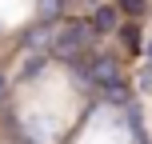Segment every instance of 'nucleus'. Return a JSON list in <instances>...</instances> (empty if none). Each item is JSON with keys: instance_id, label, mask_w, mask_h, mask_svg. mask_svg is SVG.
<instances>
[{"instance_id": "f257e3e1", "label": "nucleus", "mask_w": 152, "mask_h": 144, "mask_svg": "<svg viewBox=\"0 0 152 144\" xmlns=\"http://www.w3.org/2000/svg\"><path fill=\"white\" fill-rule=\"evenodd\" d=\"M0 92H4V80H0Z\"/></svg>"}]
</instances>
